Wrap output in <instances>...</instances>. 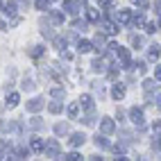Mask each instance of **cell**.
<instances>
[{
	"mask_svg": "<svg viewBox=\"0 0 161 161\" xmlns=\"http://www.w3.org/2000/svg\"><path fill=\"white\" fill-rule=\"evenodd\" d=\"M46 154L48 157H59V143L52 138V141H48V145H46Z\"/></svg>",
	"mask_w": 161,
	"mask_h": 161,
	"instance_id": "6da1fadb",
	"label": "cell"
},
{
	"mask_svg": "<svg viewBox=\"0 0 161 161\" xmlns=\"http://www.w3.org/2000/svg\"><path fill=\"white\" fill-rule=\"evenodd\" d=\"M41 109H43V100H41V98H34V100L27 102V111L36 114V111H41Z\"/></svg>",
	"mask_w": 161,
	"mask_h": 161,
	"instance_id": "7a4b0ae2",
	"label": "cell"
},
{
	"mask_svg": "<svg viewBox=\"0 0 161 161\" xmlns=\"http://www.w3.org/2000/svg\"><path fill=\"white\" fill-rule=\"evenodd\" d=\"M130 116H132V123H134V125H138V127L143 125V111H141V109H136V107H134V109L130 111Z\"/></svg>",
	"mask_w": 161,
	"mask_h": 161,
	"instance_id": "3957f363",
	"label": "cell"
},
{
	"mask_svg": "<svg viewBox=\"0 0 161 161\" xmlns=\"http://www.w3.org/2000/svg\"><path fill=\"white\" fill-rule=\"evenodd\" d=\"M116 20H118V23H130V20H132V12H130V9H120V12L116 14Z\"/></svg>",
	"mask_w": 161,
	"mask_h": 161,
	"instance_id": "277c9868",
	"label": "cell"
},
{
	"mask_svg": "<svg viewBox=\"0 0 161 161\" xmlns=\"http://www.w3.org/2000/svg\"><path fill=\"white\" fill-rule=\"evenodd\" d=\"M80 107L86 109V111H93V98H91V95H82V98H80Z\"/></svg>",
	"mask_w": 161,
	"mask_h": 161,
	"instance_id": "5b68a950",
	"label": "cell"
},
{
	"mask_svg": "<svg viewBox=\"0 0 161 161\" xmlns=\"http://www.w3.org/2000/svg\"><path fill=\"white\" fill-rule=\"evenodd\" d=\"M100 130H102L104 134H111V132H114V120H111V118H102Z\"/></svg>",
	"mask_w": 161,
	"mask_h": 161,
	"instance_id": "8992f818",
	"label": "cell"
},
{
	"mask_svg": "<svg viewBox=\"0 0 161 161\" xmlns=\"http://www.w3.org/2000/svg\"><path fill=\"white\" fill-rule=\"evenodd\" d=\"M111 95H114L116 100H123V98H125V86H123V84H114Z\"/></svg>",
	"mask_w": 161,
	"mask_h": 161,
	"instance_id": "52a82bcc",
	"label": "cell"
},
{
	"mask_svg": "<svg viewBox=\"0 0 161 161\" xmlns=\"http://www.w3.org/2000/svg\"><path fill=\"white\" fill-rule=\"evenodd\" d=\"M102 30H104V34H109V36L118 32V27H116V25L111 23V20H104V23H102Z\"/></svg>",
	"mask_w": 161,
	"mask_h": 161,
	"instance_id": "ba28073f",
	"label": "cell"
},
{
	"mask_svg": "<svg viewBox=\"0 0 161 161\" xmlns=\"http://www.w3.org/2000/svg\"><path fill=\"white\" fill-rule=\"evenodd\" d=\"M84 141H86V136H84V134H73V136H70V145H73V147L82 145Z\"/></svg>",
	"mask_w": 161,
	"mask_h": 161,
	"instance_id": "9c48e42d",
	"label": "cell"
},
{
	"mask_svg": "<svg viewBox=\"0 0 161 161\" xmlns=\"http://www.w3.org/2000/svg\"><path fill=\"white\" fill-rule=\"evenodd\" d=\"M93 46H95V50H98V52H104V36L98 34V36H95V41H93Z\"/></svg>",
	"mask_w": 161,
	"mask_h": 161,
	"instance_id": "30bf717a",
	"label": "cell"
},
{
	"mask_svg": "<svg viewBox=\"0 0 161 161\" xmlns=\"http://www.w3.org/2000/svg\"><path fill=\"white\" fill-rule=\"evenodd\" d=\"M91 48H93L91 41H80V43H77V50H80V52H89Z\"/></svg>",
	"mask_w": 161,
	"mask_h": 161,
	"instance_id": "8fae6325",
	"label": "cell"
},
{
	"mask_svg": "<svg viewBox=\"0 0 161 161\" xmlns=\"http://www.w3.org/2000/svg\"><path fill=\"white\" fill-rule=\"evenodd\" d=\"M30 147L34 150V152H39V150H43V141H41V138H32V143H30Z\"/></svg>",
	"mask_w": 161,
	"mask_h": 161,
	"instance_id": "7c38bea8",
	"label": "cell"
},
{
	"mask_svg": "<svg viewBox=\"0 0 161 161\" xmlns=\"http://www.w3.org/2000/svg\"><path fill=\"white\" fill-rule=\"evenodd\" d=\"M68 116H70V118H77V116H80V102L68 107Z\"/></svg>",
	"mask_w": 161,
	"mask_h": 161,
	"instance_id": "4fadbf2b",
	"label": "cell"
},
{
	"mask_svg": "<svg viewBox=\"0 0 161 161\" xmlns=\"http://www.w3.org/2000/svg\"><path fill=\"white\" fill-rule=\"evenodd\" d=\"M159 57H161V50H159V46H152V50H150V59L154 61V59H159Z\"/></svg>",
	"mask_w": 161,
	"mask_h": 161,
	"instance_id": "5bb4252c",
	"label": "cell"
},
{
	"mask_svg": "<svg viewBox=\"0 0 161 161\" xmlns=\"http://www.w3.org/2000/svg\"><path fill=\"white\" fill-rule=\"evenodd\" d=\"M18 100H20V98H18V93H12V95L7 98V104H9V107H16V104H18Z\"/></svg>",
	"mask_w": 161,
	"mask_h": 161,
	"instance_id": "9a60e30c",
	"label": "cell"
},
{
	"mask_svg": "<svg viewBox=\"0 0 161 161\" xmlns=\"http://www.w3.org/2000/svg\"><path fill=\"white\" fill-rule=\"evenodd\" d=\"M30 55H32V57H41V55H43V48H41V46H34V48L30 50Z\"/></svg>",
	"mask_w": 161,
	"mask_h": 161,
	"instance_id": "2e32d148",
	"label": "cell"
},
{
	"mask_svg": "<svg viewBox=\"0 0 161 161\" xmlns=\"http://www.w3.org/2000/svg\"><path fill=\"white\" fill-rule=\"evenodd\" d=\"M89 20H100V14H98V9H89Z\"/></svg>",
	"mask_w": 161,
	"mask_h": 161,
	"instance_id": "e0dca14e",
	"label": "cell"
},
{
	"mask_svg": "<svg viewBox=\"0 0 161 161\" xmlns=\"http://www.w3.org/2000/svg\"><path fill=\"white\" fill-rule=\"evenodd\" d=\"M52 20H55V23H64V14L61 12H52Z\"/></svg>",
	"mask_w": 161,
	"mask_h": 161,
	"instance_id": "ac0fdd59",
	"label": "cell"
},
{
	"mask_svg": "<svg viewBox=\"0 0 161 161\" xmlns=\"http://www.w3.org/2000/svg\"><path fill=\"white\" fill-rule=\"evenodd\" d=\"M5 12H7V16H12V14H16V5H14V3H9V5L5 7Z\"/></svg>",
	"mask_w": 161,
	"mask_h": 161,
	"instance_id": "d6986e66",
	"label": "cell"
},
{
	"mask_svg": "<svg viewBox=\"0 0 161 161\" xmlns=\"http://www.w3.org/2000/svg\"><path fill=\"white\" fill-rule=\"evenodd\" d=\"M152 132H154L157 136H161V120H154V125H152Z\"/></svg>",
	"mask_w": 161,
	"mask_h": 161,
	"instance_id": "ffe728a7",
	"label": "cell"
},
{
	"mask_svg": "<svg viewBox=\"0 0 161 161\" xmlns=\"http://www.w3.org/2000/svg\"><path fill=\"white\" fill-rule=\"evenodd\" d=\"M59 111H61V104L59 102H52L50 104V114H59Z\"/></svg>",
	"mask_w": 161,
	"mask_h": 161,
	"instance_id": "44dd1931",
	"label": "cell"
},
{
	"mask_svg": "<svg viewBox=\"0 0 161 161\" xmlns=\"http://www.w3.org/2000/svg\"><path fill=\"white\" fill-rule=\"evenodd\" d=\"M66 130H68V127H66V125H64V123H59V125H55V132H57V134H66Z\"/></svg>",
	"mask_w": 161,
	"mask_h": 161,
	"instance_id": "7402d4cb",
	"label": "cell"
},
{
	"mask_svg": "<svg viewBox=\"0 0 161 161\" xmlns=\"http://www.w3.org/2000/svg\"><path fill=\"white\" fill-rule=\"evenodd\" d=\"M143 86H145V91H152V89H157V84H154L152 80H147V82L143 84Z\"/></svg>",
	"mask_w": 161,
	"mask_h": 161,
	"instance_id": "603a6c76",
	"label": "cell"
},
{
	"mask_svg": "<svg viewBox=\"0 0 161 161\" xmlns=\"http://www.w3.org/2000/svg\"><path fill=\"white\" fill-rule=\"evenodd\" d=\"M95 143H98L100 147H107V145H109V143H107V138H102V136H98V138H95Z\"/></svg>",
	"mask_w": 161,
	"mask_h": 161,
	"instance_id": "cb8c5ba5",
	"label": "cell"
},
{
	"mask_svg": "<svg viewBox=\"0 0 161 161\" xmlns=\"http://www.w3.org/2000/svg\"><path fill=\"white\" fill-rule=\"evenodd\" d=\"M66 159H68V161H77V159H82V157H80L77 152H70V154H66Z\"/></svg>",
	"mask_w": 161,
	"mask_h": 161,
	"instance_id": "d4e9b609",
	"label": "cell"
},
{
	"mask_svg": "<svg viewBox=\"0 0 161 161\" xmlns=\"http://www.w3.org/2000/svg\"><path fill=\"white\" fill-rule=\"evenodd\" d=\"M134 25H138V27H143V25H145V20H143V16H136V18H134Z\"/></svg>",
	"mask_w": 161,
	"mask_h": 161,
	"instance_id": "484cf974",
	"label": "cell"
},
{
	"mask_svg": "<svg viewBox=\"0 0 161 161\" xmlns=\"http://www.w3.org/2000/svg\"><path fill=\"white\" fill-rule=\"evenodd\" d=\"M32 127H34V130H39L41 127V118H32V123H30Z\"/></svg>",
	"mask_w": 161,
	"mask_h": 161,
	"instance_id": "4316f807",
	"label": "cell"
},
{
	"mask_svg": "<svg viewBox=\"0 0 161 161\" xmlns=\"http://www.w3.org/2000/svg\"><path fill=\"white\" fill-rule=\"evenodd\" d=\"M145 32H150V34L157 32V25H154V23H147V25H145Z\"/></svg>",
	"mask_w": 161,
	"mask_h": 161,
	"instance_id": "83f0119b",
	"label": "cell"
},
{
	"mask_svg": "<svg viewBox=\"0 0 161 161\" xmlns=\"http://www.w3.org/2000/svg\"><path fill=\"white\" fill-rule=\"evenodd\" d=\"M132 3H134V5H138V7H143V9L147 7V0H132Z\"/></svg>",
	"mask_w": 161,
	"mask_h": 161,
	"instance_id": "f1b7e54d",
	"label": "cell"
},
{
	"mask_svg": "<svg viewBox=\"0 0 161 161\" xmlns=\"http://www.w3.org/2000/svg\"><path fill=\"white\" fill-rule=\"evenodd\" d=\"M36 7L39 9H46L48 7V0H36Z\"/></svg>",
	"mask_w": 161,
	"mask_h": 161,
	"instance_id": "f546056e",
	"label": "cell"
},
{
	"mask_svg": "<svg viewBox=\"0 0 161 161\" xmlns=\"http://www.w3.org/2000/svg\"><path fill=\"white\" fill-rule=\"evenodd\" d=\"M52 95H55V98H61V95H64V89H52Z\"/></svg>",
	"mask_w": 161,
	"mask_h": 161,
	"instance_id": "4dcf8cb0",
	"label": "cell"
},
{
	"mask_svg": "<svg viewBox=\"0 0 161 161\" xmlns=\"http://www.w3.org/2000/svg\"><path fill=\"white\" fill-rule=\"evenodd\" d=\"M152 150H161V141H152Z\"/></svg>",
	"mask_w": 161,
	"mask_h": 161,
	"instance_id": "1f68e13d",
	"label": "cell"
},
{
	"mask_svg": "<svg viewBox=\"0 0 161 161\" xmlns=\"http://www.w3.org/2000/svg\"><path fill=\"white\" fill-rule=\"evenodd\" d=\"M154 75H157V80L161 82V66H157V73H154Z\"/></svg>",
	"mask_w": 161,
	"mask_h": 161,
	"instance_id": "d6a6232c",
	"label": "cell"
},
{
	"mask_svg": "<svg viewBox=\"0 0 161 161\" xmlns=\"http://www.w3.org/2000/svg\"><path fill=\"white\" fill-rule=\"evenodd\" d=\"M157 104H159V107H161V95H159V98H157Z\"/></svg>",
	"mask_w": 161,
	"mask_h": 161,
	"instance_id": "836d02e7",
	"label": "cell"
},
{
	"mask_svg": "<svg viewBox=\"0 0 161 161\" xmlns=\"http://www.w3.org/2000/svg\"><path fill=\"white\" fill-rule=\"evenodd\" d=\"M0 109H3V107H0Z\"/></svg>",
	"mask_w": 161,
	"mask_h": 161,
	"instance_id": "e575fe53",
	"label": "cell"
}]
</instances>
